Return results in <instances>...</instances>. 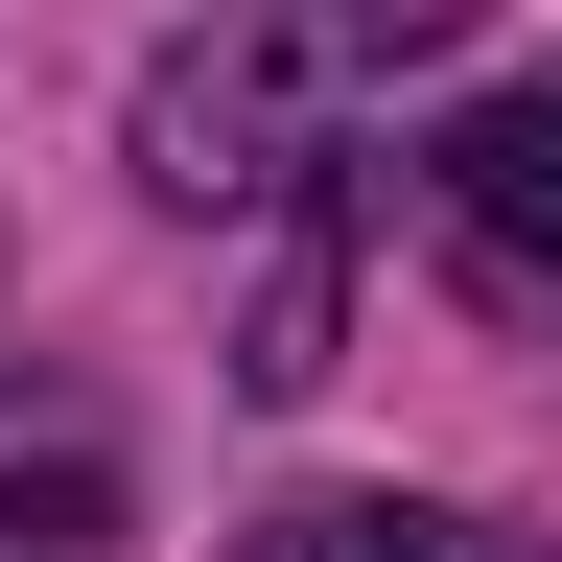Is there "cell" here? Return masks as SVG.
<instances>
[{"label": "cell", "mask_w": 562, "mask_h": 562, "mask_svg": "<svg viewBox=\"0 0 562 562\" xmlns=\"http://www.w3.org/2000/svg\"><path fill=\"white\" fill-rule=\"evenodd\" d=\"M446 235H469V281L492 305H562V94H492V117H446Z\"/></svg>", "instance_id": "cell-2"}, {"label": "cell", "mask_w": 562, "mask_h": 562, "mask_svg": "<svg viewBox=\"0 0 562 562\" xmlns=\"http://www.w3.org/2000/svg\"><path fill=\"white\" fill-rule=\"evenodd\" d=\"M328 24H351V47H446L469 0H328Z\"/></svg>", "instance_id": "cell-5"}, {"label": "cell", "mask_w": 562, "mask_h": 562, "mask_svg": "<svg viewBox=\"0 0 562 562\" xmlns=\"http://www.w3.org/2000/svg\"><path fill=\"white\" fill-rule=\"evenodd\" d=\"M328 47L351 24H211L140 70V188H188V211H258V188H305L328 165Z\"/></svg>", "instance_id": "cell-1"}, {"label": "cell", "mask_w": 562, "mask_h": 562, "mask_svg": "<svg viewBox=\"0 0 562 562\" xmlns=\"http://www.w3.org/2000/svg\"><path fill=\"white\" fill-rule=\"evenodd\" d=\"M235 375H258V398H305V375H328V235H305V258L258 281V328H235Z\"/></svg>", "instance_id": "cell-4"}, {"label": "cell", "mask_w": 562, "mask_h": 562, "mask_svg": "<svg viewBox=\"0 0 562 562\" xmlns=\"http://www.w3.org/2000/svg\"><path fill=\"white\" fill-rule=\"evenodd\" d=\"M258 562H516V539L422 516V492H305V516H258Z\"/></svg>", "instance_id": "cell-3"}]
</instances>
